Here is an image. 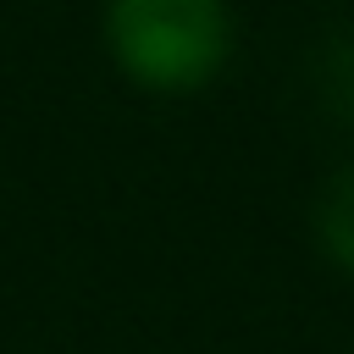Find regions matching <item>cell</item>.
I'll return each instance as SVG.
<instances>
[{
	"instance_id": "cell-1",
	"label": "cell",
	"mask_w": 354,
	"mask_h": 354,
	"mask_svg": "<svg viewBox=\"0 0 354 354\" xmlns=\"http://www.w3.org/2000/svg\"><path fill=\"white\" fill-rule=\"evenodd\" d=\"M105 50L149 94H194L232 55L227 0H105Z\"/></svg>"
},
{
	"instance_id": "cell-2",
	"label": "cell",
	"mask_w": 354,
	"mask_h": 354,
	"mask_svg": "<svg viewBox=\"0 0 354 354\" xmlns=\"http://www.w3.org/2000/svg\"><path fill=\"white\" fill-rule=\"evenodd\" d=\"M315 238H321V249L354 277V160L321 188V205H315Z\"/></svg>"
}]
</instances>
